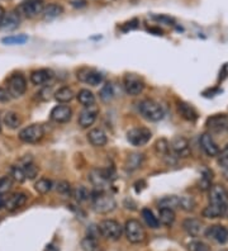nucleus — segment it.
<instances>
[{
    "mask_svg": "<svg viewBox=\"0 0 228 251\" xmlns=\"http://www.w3.org/2000/svg\"><path fill=\"white\" fill-rule=\"evenodd\" d=\"M88 179L93 187L99 189V192H106L114 179V173H112L109 169H91L88 175Z\"/></svg>",
    "mask_w": 228,
    "mask_h": 251,
    "instance_id": "1",
    "label": "nucleus"
},
{
    "mask_svg": "<svg viewBox=\"0 0 228 251\" xmlns=\"http://www.w3.org/2000/svg\"><path fill=\"white\" fill-rule=\"evenodd\" d=\"M139 110L141 116L150 122H158L164 118V108L152 99H145L140 103Z\"/></svg>",
    "mask_w": 228,
    "mask_h": 251,
    "instance_id": "2",
    "label": "nucleus"
},
{
    "mask_svg": "<svg viewBox=\"0 0 228 251\" xmlns=\"http://www.w3.org/2000/svg\"><path fill=\"white\" fill-rule=\"evenodd\" d=\"M117 207L116 199L106 192H99L93 197V208L100 215H108Z\"/></svg>",
    "mask_w": 228,
    "mask_h": 251,
    "instance_id": "3",
    "label": "nucleus"
},
{
    "mask_svg": "<svg viewBox=\"0 0 228 251\" xmlns=\"http://www.w3.org/2000/svg\"><path fill=\"white\" fill-rule=\"evenodd\" d=\"M124 233L127 240L132 244H141L146 238L145 227L137 219H128L125 222Z\"/></svg>",
    "mask_w": 228,
    "mask_h": 251,
    "instance_id": "4",
    "label": "nucleus"
},
{
    "mask_svg": "<svg viewBox=\"0 0 228 251\" xmlns=\"http://www.w3.org/2000/svg\"><path fill=\"white\" fill-rule=\"evenodd\" d=\"M98 229H99L100 235L108 238V240H112V241L119 240L123 233V227L121 226V223L114 221V219H104L99 223Z\"/></svg>",
    "mask_w": 228,
    "mask_h": 251,
    "instance_id": "5",
    "label": "nucleus"
},
{
    "mask_svg": "<svg viewBox=\"0 0 228 251\" xmlns=\"http://www.w3.org/2000/svg\"><path fill=\"white\" fill-rule=\"evenodd\" d=\"M123 88L128 95L136 97V95H140L145 89V81L139 75L125 74L123 76Z\"/></svg>",
    "mask_w": 228,
    "mask_h": 251,
    "instance_id": "6",
    "label": "nucleus"
},
{
    "mask_svg": "<svg viewBox=\"0 0 228 251\" xmlns=\"http://www.w3.org/2000/svg\"><path fill=\"white\" fill-rule=\"evenodd\" d=\"M152 137V133L150 129L145 127H135V128L129 129L127 132V140L131 145L136 147H141L145 146Z\"/></svg>",
    "mask_w": 228,
    "mask_h": 251,
    "instance_id": "7",
    "label": "nucleus"
},
{
    "mask_svg": "<svg viewBox=\"0 0 228 251\" xmlns=\"http://www.w3.org/2000/svg\"><path fill=\"white\" fill-rule=\"evenodd\" d=\"M27 90V80L26 77L23 76L20 72L10 75L8 79V91H9L10 97L19 98Z\"/></svg>",
    "mask_w": 228,
    "mask_h": 251,
    "instance_id": "8",
    "label": "nucleus"
},
{
    "mask_svg": "<svg viewBox=\"0 0 228 251\" xmlns=\"http://www.w3.org/2000/svg\"><path fill=\"white\" fill-rule=\"evenodd\" d=\"M43 136H45V129L41 125H31L23 128L18 137L24 143H37L43 139Z\"/></svg>",
    "mask_w": 228,
    "mask_h": 251,
    "instance_id": "9",
    "label": "nucleus"
},
{
    "mask_svg": "<svg viewBox=\"0 0 228 251\" xmlns=\"http://www.w3.org/2000/svg\"><path fill=\"white\" fill-rule=\"evenodd\" d=\"M43 9H45L43 0H28V1L20 4L17 12L19 16L26 17V18H35V17L42 14Z\"/></svg>",
    "mask_w": 228,
    "mask_h": 251,
    "instance_id": "10",
    "label": "nucleus"
},
{
    "mask_svg": "<svg viewBox=\"0 0 228 251\" xmlns=\"http://www.w3.org/2000/svg\"><path fill=\"white\" fill-rule=\"evenodd\" d=\"M77 77L79 80L83 81V83H87L91 87H98L104 81V75L102 72L97 70H93V69H81L79 72H77Z\"/></svg>",
    "mask_w": 228,
    "mask_h": 251,
    "instance_id": "11",
    "label": "nucleus"
},
{
    "mask_svg": "<svg viewBox=\"0 0 228 251\" xmlns=\"http://www.w3.org/2000/svg\"><path fill=\"white\" fill-rule=\"evenodd\" d=\"M206 126L210 132L223 133L228 131V117L226 114H214L207 119Z\"/></svg>",
    "mask_w": 228,
    "mask_h": 251,
    "instance_id": "12",
    "label": "nucleus"
},
{
    "mask_svg": "<svg viewBox=\"0 0 228 251\" xmlns=\"http://www.w3.org/2000/svg\"><path fill=\"white\" fill-rule=\"evenodd\" d=\"M170 148L171 151L176 155L177 158L185 159L190 155L189 141H188L185 137H183V136H176V137H174L173 141H171L170 143Z\"/></svg>",
    "mask_w": 228,
    "mask_h": 251,
    "instance_id": "13",
    "label": "nucleus"
},
{
    "mask_svg": "<svg viewBox=\"0 0 228 251\" xmlns=\"http://www.w3.org/2000/svg\"><path fill=\"white\" fill-rule=\"evenodd\" d=\"M28 200V196L23 192H17L13 193L12 196H9L8 198H5V203H4V207L9 211V212H14L17 209L22 208L24 204Z\"/></svg>",
    "mask_w": 228,
    "mask_h": 251,
    "instance_id": "14",
    "label": "nucleus"
},
{
    "mask_svg": "<svg viewBox=\"0 0 228 251\" xmlns=\"http://www.w3.org/2000/svg\"><path fill=\"white\" fill-rule=\"evenodd\" d=\"M98 117V108L95 106L85 107V109L80 113L79 116V126L81 128H88L90 126L93 125L95 121H97Z\"/></svg>",
    "mask_w": 228,
    "mask_h": 251,
    "instance_id": "15",
    "label": "nucleus"
},
{
    "mask_svg": "<svg viewBox=\"0 0 228 251\" xmlns=\"http://www.w3.org/2000/svg\"><path fill=\"white\" fill-rule=\"evenodd\" d=\"M206 235L207 237L212 238L218 244H226L228 241V230L221 225H214L208 227Z\"/></svg>",
    "mask_w": 228,
    "mask_h": 251,
    "instance_id": "16",
    "label": "nucleus"
},
{
    "mask_svg": "<svg viewBox=\"0 0 228 251\" xmlns=\"http://www.w3.org/2000/svg\"><path fill=\"white\" fill-rule=\"evenodd\" d=\"M51 119L56 123H66L71 119L72 116V110L69 106H56L53 109L51 110Z\"/></svg>",
    "mask_w": 228,
    "mask_h": 251,
    "instance_id": "17",
    "label": "nucleus"
},
{
    "mask_svg": "<svg viewBox=\"0 0 228 251\" xmlns=\"http://www.w3.org/2000/svg\"><path fill=\"white\" fill-rule=\"evenodd\" d=\"M209 203L228 204V192L222 185H213L209 188Z\"/></svg>",
    "mask_w": 228,
    "mask_h": 251,
    "instance_id": "18",
    "label": "nucleus"
},
{
    "mask_svg": "<svg viewBox=\"0 0 228 251\" xmlns=\"http://www.w3.org/2000/svg\"><path fill=\"white\" fill-rule=\"evenodd\" d=\"M200 147L206 155L210 156V158H214V156H218L219 154V147L217 146L215 141L213 140V137L209 133H204L200 137Z\"/></svg>",
    "mask_w": 228,
    "mask_h": 251,
    "instance_id": "19",
    "label": "nucleus"
},
{
    "mask_svg": "<svg viewBox=\"0 0 228 251\" xmlns=\"http://www.w3.org/2000/svg\"><path fill=\"white\" fill-rule=\"evenodd\" d=\"M20 23V17L18 14V12H8V13L4 14L3 22H1V26L0 29H4V31H13V29L18 28Z\"/></svg>",
    "mask_w": 228,
    "mask_h": 251,
    "instance_id": "20",
    "label": "nucleus"
},
{
    "mask_svg": "<svg viewBox=\"0 0 228 251\" xmlns=\"http://www.w3.org/2000/svg\"><path fill=\"white\" fill-rule=\"evenodd\" d=\"M143 161H145V155L141 154V152H131L124 161L125 170H137V169H140L142 166Z\"/></svg>",
    "mask_w": 228,
    "mask_h": 251,
    "instance_id": "21",
    "label": "nucleus"
},
{
    "mask_svg": "<svg viewBox=\"0 0 228 251\" xmlns=\"http://www.w3.org/2000/svg\"><path fill=\"white\" fill-rule=\"evenodd\" d=\"M88 140L93 146L95 147H103L108 142L106 133L102 128H93L88 133Z\"/></svg>",
    "mask_w": 228,
    "mask_h": 251,
    "instance_id": "22",
    "label": "nucleus"
},
{
    "mask_svg": "<svg viewBox=\"0 0 228 251\" xmlns=\"http://www.w3.org/2000/svg\"><path fill=\"white\" fill-rule=\"evenodd\" d=\"M227 204H215V203H209L206 208L203 209V217L206 218H218V217L225 216Z\"/></svg>",
    "mask_w": 228,
    "mask_h": 251,
    "instance_id": "23",
    "label": "nucleus"
},
{
    "mask_svg": "<svg viewBox=\"0 0 228 251\" xmlns=\"http://www.w3.org/2000/svg\"><path fill=\"white\" fill-rule=\"evenodd\" d=\"M53 77V72L50 69H39L31 74V81L35 85H45Z\"/></svg>",
    "mask_w": 228,
    "mask_h": 251,
    "instance_id": "24",
    "label": "nucleus"
},
{
    "mask_svg": "<svg viewBox=\"0 0 228 251\" xmlns=\"http://www.w3.org/2000/svg\"><path fill=\"white\" fill-rule=\"evenodd\" d=\"M183 229L188 235L196 237V236H199L202 233L203 223L196 218H187L183 222Z\"/></svg>",
    "mask_w": 228,
    "mask_h": 251,
    "instance_id": "25",
    "label": "nucleus"
},
{
    "mask_svg": "<svg viewBox=\"0 0 228 251\" xmlns=\"http://www.w3.org/2000/svg\"><path fill=\"white\" fill-rule=\"evenodd\" d=\"M177 110H179L180 116L183 117L184 119L189 121V122H194V121H196V118H198V113H196V110L188 103L179 102V103H177Z\"/></svg>",
    "mask_w": 228,
    "mask_h": 251,
    "instance_id": "26",
    "label": "nucleus"
},
{
    "mask_svg": "<svg viewBox=\"0 0 228 251\" xmlns=\"http://www.w3.org/2000/svg\"><path fill=\"white\" fill-rule=\"evenodd\" d=\"M64 12L61 5H58V4H49L47 7H45L43 12H42V17H43V19L45 20H53L56 19L57 17H60Z\"/></svg>",
    "mask_w": 228,
    "mask_h": 251,
    "instance_id": "27",
    "label": "nucleus"
},
{
    "mask_svg": "<svg viewBox=\"0 0 228 251\" xmlns=\"http://www.w3.org/2000/svg\"><path fill=\"white\" fill-rule=\"evenodd\" d=\"M4 125L7 126L8 128L10 129H17L22 125V119H20L19 114L16 112H7L4 114L3 118Z\"/></svg>",
    "mask_w": 228,
    "mask_h": 251,
    "instance_id": "28",
    "label": "nucleus"
},
{
    "mask_svg": "<svg viewBox=\"0 0 228 251\" xmlns=\"http://www.w3.org/2000/svg\"><path fill=\"white\" fill-rule=\"evenodd\" d=\"M79 103L83 104L84 107H90L95 104V95L93 91H90L89 89H81L76 95Z\"/></svg>",
    "mask_w": 228,
    "mask_h": 251,
    "instance_id": "29",
    "label": "nucleus"
},
{
    "mask_svg": "<svg viewBox=\"0 0 228 251\" xmlns=\"http://www.w3.org/2000/svg\"><path fill=\"white\" fill-rule=\"evenodd\" d=\"M74 97L75 93L69 87L61 88V89H58L55 93V99L57 100L58 103H69V102L74 99Z\"/></svg>",
    "mask_w": 228,
    "mask_h": 251,
    "instance_id": "30",
    "label": "nucleus"
},
{
    "mask_svg": "<svg viewBox=\"0 0 228 251\" xmlns=\"http://www.w3.org/2000/svg\"><path fill=\"white\" fill-rule=\"evenodd\" d=\"M158 217H160L158 222H161L164 226H167V227L173 226V223L175 222V212L173 209L160 208V216Z\"/></svg>",
    "mask_w": 228,
    "mask_h": 251,
    "instance_id": "31",
    "label": "nucleus"
},
{
    "mask_svg": "<svg viewBox=\"0 0 228 251\" xmlns=\"http://www.w3.org/2000/svg\"><path fill=\"white\" fill-rule=\"evenodd\" d=\"M22 169L24 171V175H26V179H29V180H32L35 179L37 175H38V167L35 166V162L32 160H27L24 161L22 165Z\"/></svg>",
    "mask_w": 228,
    "mask_h": 251,
    "instance_id": "32",
    "label": "nucleus"
},
{
    "mask_svg": "<svg viewBox=\"0 0 228 251\" xmlns=\"http://www.w3.org/2000/svg\"><path fill=\"white\" fill-rule=\"evenodd\" d=\"M142 217H143L146 225H147L150 229H158L160 222H158V217H155V215L152 213L151 209H148V208L142 209Z\"/></svg>",
    "mask_w": 228,
    "mask_h": 251,
    "instance_id": "33",
    "label": "nucleus"
},
{
    "mask_svg": "<svg viewBox=\"0 0 228 251\" xmlns=\"http://www.w3.org/2000/svg\"><path fill=\"white\" fill-rule=\"evenodd\" d=\"M160 208H169V209H176L179 208V197L176 196H169L165 197L158 202Z\"/></svg>",
    "mask_w": 228,
    "mask_h": 251,
    "instance_id": "34",
    "label": "nucleus"
},
{
    "mask_svg": "<svg viewBox=\"0 0 228 251\" xmlns=\"http://www.w3.org/2000/svg\"><path fill=\"white\" fill-rule=\"evenodd\" d=\"M71 196L74 197L76 200H79V202H85V200L89 199L90 196H91V193H90L89 189H88L87 187H84V185H79V187H76L75 189H72V193H71Z\"/></svg>",
    "mask_w": 228,
    "mask_h": 251,
    "instance_id": "35",
    "label": "nucleus"
},
{
    "mask_svg": "<svg viewBox=\"0 0 228 251\" xmlns=\"http://www.w3.org/2000/svg\"><path fill=\"white\" fill-rule=\"evenodd\" d=\"M179 208H181L185 212H192L195 209V200L193 197L183 196L179 197Z\"/></svg>",
    "mask_w": 228,
    "mask_h": 251,
    "instance_id": "36",
    "label": "nucleus"
},
{
    "mask_svg": "<svg viewBox=\"0 0 228 251\" xmlns=\"http://www.w3.org/2000/svg\"><path fill=\"white\" fill-rule=\"evenodd\" d=\"M35 189L39 194H47L52 189V181L49 180V179H46V178H42V179H39L35 184Z\"/></svg>",
    "mask_w": 228,
    "mask_h": 251,
    "instance_id": "37",
    "label": "nucleus"
},
{
    "mask_svg": "<svg viewBox=\"0 0 228 251\" xmlns=\"http://www.w3.org/2000/svg\"><path fill=\"white\" fill-rule=\"evenodd\" d=\"M155 148H156V152L161 156H164V158H167L169 154H170L171 148H170V143L166 141L165 139H161L156 142V145H155Z\"/></svg>",
    "mask_w": 228,
    "mask_h": 251,
    "instance_id": "38",
    "label": "nucleus"
},
{
    "mask_svg": "<svg viewBox=\"0 0 228 251\" xmlns=\"http://www.w3.org/2000/svg\"><path fill=\"white\" fill-rule=\"evenodd\" d=\"M28 41V37L26 35H18V36H9L5 38L1 39L4 45H23Z\"/></svg>",
    "mask_w": 228,
    "mask_h": 251,
    "instance_id": "39",
    "label": "nucleus"
},
{
    "mask_svg": "<svg viewBox=\"0 0 228 251\" xmlns=\"http://www.w3.org/2000/svg\"><path fill=\"white\" fill-rule=\"evenodd\" d=\"M100 95V99L104 100V102H109L114 98L116 93H114V88H113L112 84H105L103 88H102V90L99 93Z\"/></svg>",
    "mask_w": 228,
    "mask_h": 251,
    "instance_id": "40",
    "label": "nucleus"
},
{
    "mask_svg": "<svg viewBox=\"0 0 228 251\" xmlns=\"http://www.w3.org/2000/svg\"><path fill=\"white\" fill-rule=\"evenodd\" d=\"M10 178L14 181H18V183H23V181L26 180V175H24V171H23L20 165H16V166L10 169Z\"/></svg>",
    "mask_w": 228,
    "mask_h": 251,
    "instance_id": "41",
    "label": "nucleus"
},
{
    "mask_svg": "<svg viewBox=\"0 0 228 251\" xmlns=\"http://www.w3.org/2000/svg\"><path fill=\"white\" fill-rule=\"evenodd\" d=\"M188 250L189 251H212L209 245H207L206 242L199 241V240H194V241H190L188 244Z\"/></svg>",
    "mask_w": 228,
    "mask_h": 251,
    "instance_id": "42",
    "label": "nucleus"
},
{
    "mask_svg": "<svg viewBox=\"0 0 228 251\" xmlns=\"http://www.w3.org/2000/svg\"><path fill=\"white\" fill-rule=\"evenodd\" d=\"M13 187V179L10 177H3L0 178V194L4 196L7 194Z\"/></svg>",
    "mask_w": 228,
    "mask_h": 251,
    "instance_id": "43",
    "label": "nucleus"
},
{
    "mask_svg": "<svg viewBox=\"0 0 228 251\" xmlns=\"http://www.w3.org/2000/svg\"><path fill=\"white\" fill-rule=\"evenodd\" d=\"M56 190H57L58 193L62 194V196H71V193H72V188H71L70 183L66 180H61L58 181L57 185H56Z\"/></svg>",
    "mask_w": 228,
    "mask_h": 251,
    "instance_id": "44",
    "label": "nucleus"
},
{
    "mask_svg": "<svg viewBox=\"0 0 228 251\" xmlns=\"http://www.w3.org/2000/svg\"><path fill=\"white\" fill-rule=\"evenodd\" d=\"M81 246H83V248L85 249L87 251H95L98 248L95 238L89 237V236H88L87 238H84L83 242H81Z\"/></svg>",
    "mask_w": 228,
    "mask_h": 251,
    "instance_id": "45",
    "label": "nucleus"
},
{
    "mask_svg": "<svg viewBox=\"0 0 228 251\" xmlns=\"http://www.w3.org/2000/svg\"><path fill=\"white\" fill-rule=\"evenodd\" d=\"M218 162L221 166H223L225 169L228 167V145H226V147L219 151L218 154Z\"/></svg>",
    "mask_w": 228,
    "mask_h": 251,
    "instance_id": "46",
    "label": "nucleus"
},
{
    "mask_svg": "<svg viewBox=\"0 0 228 251\" xmlns=\"http://www.w3.org/2000/svg\"><path fill=\"white\" fill-rule=\"evenodd\" d=\"M10 98L12 97H10L9 91L0 88V102H1V103H7V102H9L10 100Z\"/></svg>",
    "mask_w": 228,
    "mask_h": 251,
    "instance_id": "47",
    "label": "nucleus"
},
{
    "mask_svg": "<svg viewBox=\"0 0 228 251\" xmlns=\"http://www.w3.org/2000/svg\"><path fill=\"white\" fill-rule=\"evenodd\" d=\"M50 88H45V89H42L41 93H39V98L42 100H49L50 99Z\"/></svg>",
    "mask_w": 228,
    "mask_h": 251,
    "instance_id": "48",
    "label": "nucleus"
},
{
    "mask_svg": "<svg viewBox=\"0 0 228 251\" xmlns=\"http://www.w3.org/2000/svg\"><path fill=\"white\" fill-rule=\"evenodd\" d=\"M155 19L158 20V22L167 23V24H170V23H173V19H171V18H169V17H155Z\"/></svg>",
    "mask_w": 228,
    "mask_h": 251,
    "instance_id": "49",
    "label": "nucleus"
},
{
    "mask_svg": "<svg viewBox=\"0 0 228 251\" xmlns=\"http://www.w3.org/2000/svg\"><path fill=\"white\" fill-rule=\"evenodd\" d=\"M46 251H58V249L56 248V246H53V245H49L47 249H46Z\"/></svg>",
    "mask_w": 228,
    "mask_h": 251,
    "instance_id": "50",
    "label": "nucleus"
},
{
    "mask_svg": "<svg viewBox=\"0 0 228 251\" xmlns=\"http://www.w3.org/2000/svg\"><path fill=\"white\" fill-rule=\"evenodd\" d=\"M4 14H5V12H4V9L1 7H0V26H1V22H3V17Z\"/></svg>",
    "mask_w": 228,
    "mask_h": 251,
    "instance_id": "51",
    "label": "nucleus"
},
{
    "mask_svg": "<svg viewBox=\"0 0 228 251\" xmlns=\"http://www.w3.org/2000/svg\"><path fill=\"white\" fill-rule=\"evenodd\" d=\"M4 203H5V198H4V196L0 194V208H3Z\"/></svg>",
    "mask_w": 228,
    "mask_h": 251,
    "instance_id": "52",
    "label": "nucleus"
}]
</instances>
